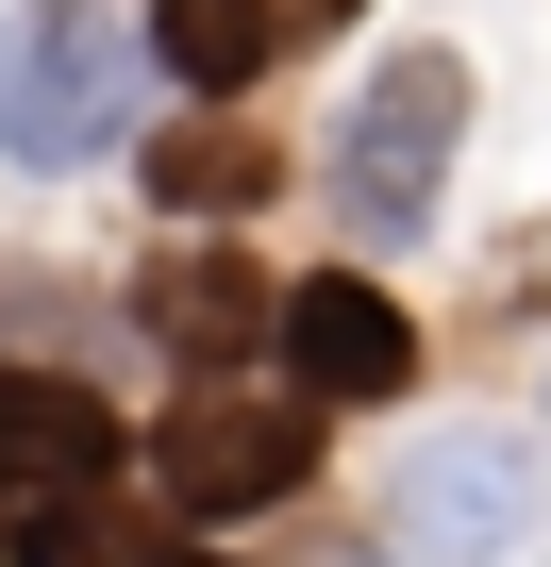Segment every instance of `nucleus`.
Segmentation results:
<instances>
[{"label":"nucleus","mask_w":551,"mask_h":567,"mask_svg":"<svg viewBox=\"0 0 551 567\" xmlns=\"http://www.w3.org/2000/svg\"><path fill=\"white\" fill-rule=\"evenodd\" d=\"M134 84H151V18L118 0H34V18H0V167H101L134 134Z\"/></svg>","instance_id":"f257e3e1"},{"label":"nucleus","mask_w":551,"mask_h":567,"mask_svg":"<svg viewBox=\"0 0 551 567\" xmlns=\"http://www.w3.org/2000/svg\"><path fill=\"white\" fill-rule=\"evenodd\" d=\"M451 151H468V68H451V51H385V68L335 101L318 200H335L368 250H418V234L451 217Z\"/></svg>","instance_id":"f03ea898"},{"label":"nucleus","mask_w":551,"mask_h":567,"mask_svg":"<svg viewBox=\"0 0 551 567\" xmlns=\"http://www.w3.org/2000/svg\"><path fill=\"white\" fill-rule=\"evenodd\" d=\"M151 484L184 517H267V501H302L318 484V401H251V384H184L167 434H151Z\"/></svg>","instance_id":"7ed1b4c3"},{"label":"nucleus","mask_w":551,"mask_h":567,"mask_svg":"<svg viewBox=\"0 0 551 567\" xmlns=\"http://www.w3.org/2000/svg\"><path fill=\"white\" fill-rule=\"evenodd\" d=\"M534 534V451L518 434H435V451H401V484H385V550L401 567H501Z\"/></svg>","instance_id":"20e7f679"},{"label":"nucleus","mask_w":551,"mask_h":567,"mask_svg":"<svg viewBox=\"0 0 551 567\" xmlns=\"http://www.w3.org/2000/svg\"><path fill=\"white\" fill-rule=\"evenodd\" d=\"M267 351H285V384H302L318 417H351V401H401V384H418V318L385 301L368 267H318V284H285Z\"/></svg>","instance_id":"39448f33"},{"label":"nucleus","mask_w":551,"mask_h":567,"mask_svg":"<svg viewBox=\"0 0 551 567\" xmlns=\"http://www.w3.org/2000/svg\"><path fill=\"white\" fill-rule=\"evenodd\" d=\"M134 434L84 368H0V501H118Z\"/></svg>","instance_id":"423d86ee"},{"label":"nucleus","mask_w":551,"mask_h":567,"mask_svg":"<svg viewBox=\"0 0 551 567\" xmlns=\"http://www.w3.org/2000/svg\"><path fill=\"white\" fill-rule=\"evenodd\" d=\"M134 318H151V351H167L184 384H217V368H234V351H251L267 318H285V284H251V267H234V250L201 234V250H167V267L134 284Z\"/></svg>","instance_id":"0eeeda50"},{"label":"nucleus","mask_w":551,"mask_h":567,"mask_svg":"<svg viewBox=\"0 0 551 567\" xmlns=\"http://www.w3.org/2000/svg\"><path fill=\"white\" fill-rule=\"evenodd\" d=\"M267 184H285V167H267V134H251L234 101H201L184 134H151V217H167V234H234Z\"/></svg>","instance_id":"6e6552de"},{"label":"nucleus","mask_w":551,"mask_h":567,"mask_svg":"<svg viewBox=\"0 0 551 567\" xmlns=\"http://www.w3.org/2000/svg\"><path fill=\"white\" fill-rule=\"evenodd\" d=\"M134 18H151V68L184 101H251L267 51H285V0H134Z\"/></svg>","instance_id":"1a4fd4ad"},{"label":"nucleus","mask_w":551,"mask_h":567,"mask_svg":"<svg viewBox=\"0 0 551 567\" xmlns=\"http://www.w3.org/2000/svg\"><path fill=\"white\" fill-rule=\"evenodd\" d=\"M18 567H134L118 501H18Z\"/></svg>","instance_id":"9d476101"},{"label":"nucleus","mask_w":551,"mask_h":567,"mask_svg":"<svg viewBox=\"0 0 551 567\" xmlns=\"http://www.w3.org/2000/svg\"><path fill=\"white\" fill-rule=\"evenodd\" d=\"M134 567H234V550H184V534H167V550H134Z\"/></svg>","instance_id":"9b49d317"},{"label":"nucleus","mask_w":551,"mask_h":567,"mask_svg":"<svg viewBox=\"0 0 551 567\" xmlns=\"http://www.w3.org/2000/svg\"><path fill=\"white\" fill-rule=\"evenodd\" d=\"M0 567H18V501H0Z\"/></svg>","instance_id":"f8f14e48"}]
</instances>
